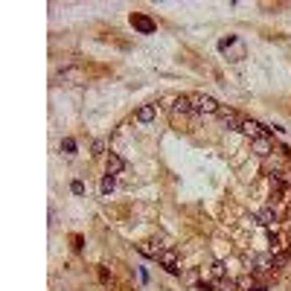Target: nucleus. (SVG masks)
<instances>
[{
    "mask_svg": "<svg viewBox=\"0 0 291 291\" xmlns=\"http://www.w3.org/2000/svg\"><path fill=\"white\" fill-rule=\"evenodd\" d=\"M192 108H195V114H219V111H222V105L210 96V93H195V96H192Z\"/></svg>",
    "mask_w": 291,
    "mask_h": 291,
    "instance_id": "obj_1",
    "label": "nucleus"
},
{
    "mask_svg": "<svg viewBox=\"0 0 291 291\" xmlns=\"http://www.w3.org/2000/svg\"><path fill=\"white\" fill-rule=\"evenodd\" d=\"M250 152L256 154L259 160H268L274 154V146H271V137H259V140H250Z\"/></svg>",
    "mask_w": 291,
    "mask_h": 291,
    "instance_id": "obj_2",
    "label": "nucleus"
},
{
    "mask_svg": "<svg viewBox=\"0 0 291 291\" xmlns=\"http://www.w3.org/2000/svg\"><path fill=\"white\" fill-rule=\"evenodd\" d=\"M245 137H250V140H259V137H268V128H265L262 123H256V120H245L242 123V128H239Z\"/></svg>",
    "mask_w": 291,
    "mask_h": 291,
    "instance_id": "obj_3",
    "label": "nucleus"
},
{
    "mask_svg": "<svg viewBox=\"0 0 291 291\" xmlns=\"http://www.w3.org/2000/svg\"><path fill=\"white\" fill-rule=\"evenodd\" d=\"M219 117L224 120L227 131H239V128H242V123H245V120H242V117L233 111V108H224V105H222V111H219Z\"/></svg>",
    "mask_w": 291,
    "mask_h": 291,
    "instance_id": "obj_4",
    "label": "nucleus"
},
{
    "mask_svg": "<svg viewBox=\"0 0 291 291\" xmlns=\"http://www.w3.org/2000/svg\"><path fill=\"white\" fill-rule=\"evenodd\" d=\"M131 27L140 29L143 35H152L154 29H157V27H154V21H152V18H146V15H140V12L131 15Z\"/></svg>",
    "mask_w": 291,
    "mask_h": 291,
    "instance_id": "obj_5",
    "label": "nucleus"
},
{
    "mask_svg": "<svg viewBox=\"0 0 291 291\" xmlns=\"http://www.w3.org/2000/svg\"><path fill=\"white\" fill-rule=\"evenodd\" d=\"M105 169H108V175H120V172L125 169V160L117 152H108L105 154Z\"/></svg>",
    "mask_w": 291,
    "mask_h": 291,
    "instance_id": "obj_6",
    "label": "nucleus"
},
{
    "mask_svg": "<svg viewBox=\"0 0 291 291\" xmlns=\"http://www.w3.org/2000/svg\"><path fill=\"white\" fill-rule=\"evenodd\" d=\"M253 271H259V274H265V271H277V268H274V253H259V256L253 259Z\"/></svg>",
    "mask_w": 291,
    "mask_h": 291,
    "instance_id": "obj_7",
    "label": "nucleus"
},
{
    "mask_svg": "<svg viewBox=\"0 0 291 291\" xmlns=\"http://www.w3.org/2000/svg\"><path fill=\"white\" fill-rule=\"evenodd\" d=\"M172 111H175V117H186V114H195L192 96H178V99H175V105H172Z\"/></svg>",
    "mask_w": 291,
    "mask_h": 291,
    "instance_id": "obj_8",
    "label": "nucleus"
},
{
    "mask_svg": "<svg viewBox=\"0 0 291 291\" xmlns=\"http://www.w3.org/2000/svg\"><path fill=\"white\" fill-rule=\"evenodd\" d=\"M157 262L163 265L166 271H172V274H178V256H175V250H160Z\"/></svg>",
    "mask_w": 291,
    "mask_h": 291,
    "instance_id": "obj_9",
    "label": "nucleus"
},
{
    "mask_svg": "<svg viewBox=\"0 0 291 291\" xmlns=\"http://www.w3.org/2000/svg\"><path fill=\"white\" fill-rule=\"evenodd\" d=\"M256 224L274 227V224H277V210H274V207H262L259 213H256Z\"/></svg>",
    "mask_w": 291,
    "mask_h": 291,
    "instance_id": "obj_10",
    "label": "nucleus"
},
{
    "mask_svg": "<svg viewBox=\"0 0 291 291\" xmlns=\"http://www.w3.org/2000/svg\"><path fill=\"white\" fill-rule=\"evenodd\" d=\"M154 114H157V105H143V108H137V120L140 123H152Z\"/></svg>",
    "mask_w": 291,
    "mask_h": 291,
    "instance_id": "obj_11",
    "label": "nucleus"
},
{
    "mask_svg": "<svg viewBox=\"0 0 291 291\" xmlns=\"http://www.w3.org/2000/svg\"><path fill=\"white\" fill-rule=\"evenodd\" d=\"M160 245H152V242H146V245H140V253H146V256H152V259H157L160 256Z\"/></svg>",
    "mask_w": 291,
    "mask_h": 291,
    "instance_id": "obj_12",
    "label": "nucleus"
},
{
    "mask_svg": "<svg viewBox=\"0 0 291 291\" xmlns=\"http://www.w3.org/2000/svg\"><path fill=\"white\" fill-rule=\"evenodd\" d=\"M216 288L219 291H236L239 285H236V279H216Z\"/></svg>",
    "mask_w": 291,
    "mask_h": 291,
    "instance_id": "obj_13",
    "label": "nucleus"
},
{
    "mask_svg": "<svg viewBox=\"0 0 291 291\" xmlns=\"http://www.w3.org/2000/svg\"><path fill=\"white\" fill-rule=\"evenodd\" d=\"M114 186H117V175H105V178H102V192L108 195Z\"/></svg>",
    "mask_w": 291,
    "mask_h": 291,
    "instance_id": "obj_14",
    "label": "nucleus"
},
{
    "mask_svg": "<svg viewBox=\"0 0 291 291\" xmlns=\"http://www.w3.org/2000/svg\"><path fill=\"white\" fill-rule=\"evenodd\" d=\"M61 152H64V154H73V152H76V140H73V137H64V140H61Z\"/></svg>",
    "mask_w": 291,
    "mask_h": 291,
    "instance_id": "obj_15",
    "label": "nucleus"
},
{
    "mask_svg": "<svg viewBox=\"0 0 291 291\" xmlns=\"http://www.w3.org/2000/svg\"><path fill=\"white\" fill-rule=\"evenodd\" d=\"M210 271H213V277H216V279H224V262H213Z\"/></svg>",
    "mask_w": 291,
    "mask_h": 291,
    "instance_id": "obj_16",
    "label": "nucleus"
},
{
    "mask_svg": "<svg viewBox=\"0 0 291 291\" xmlns=\"http://www.w3.org/2000/svg\"><path fill=\"white\" fill-rule=\"evenodd\" d=\"M93 152L90 154H105V140H93V146H90Z\"/></svg>",
    "mask_w": 291,
    "mask_h": 291,
    "instance_id": "obj_17",
    "label": "nucleus"
},
{
    "mask_svg": "<svg viewBox=\"0 0 291 291\" xmlns=\"http://www.w3.org/2000/svg\"><path fill=\"white\" fill-rule=\"evenodd\" d=\"M70 189H73L76 195H82L84 192V183H82V180H73V186H70Z\"/></svg>",
    "mask_w": 291,
    "mask_h": 291,
    "instance_id": "obj_18",
    "label": "nucleus"
}]
</instances>
